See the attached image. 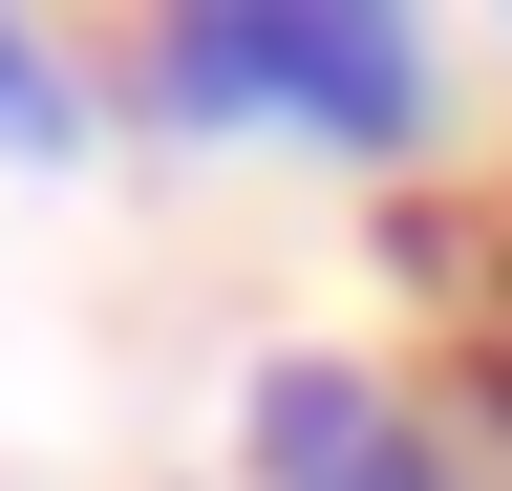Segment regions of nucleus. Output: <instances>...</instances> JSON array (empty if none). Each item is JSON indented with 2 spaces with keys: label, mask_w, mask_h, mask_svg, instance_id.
<instances>
[{
  "label": "nucleus",
  "mask_w": 512,
  "mask_h": 491,
  "mask_svg": "<svg viewBox=\"0 0 512 491\" xmlns=\"http://www.w3.org/2000/svg\"><path fill=\"white\" fill-rule=\"evenodd\" d=\"M128 129H171V150L278 129V150L406 171V150H448V43L406 0H171L128 43Z\"/></svg>",
  "instance_id": "nucleus-1"
},
{
  "label": "nucleus",
  "mask_w": 512,
  "mask_h": 491,
  "mask_svg": "<svg viewBox=\"0 0 512 491\" xmlns=\"http://www.w3.org/2000/svg\"><path fill=\"white\" fill-rule=\"evenodd\" d=\"M235 491H470V427H448L406 363L256 342V385H235Z\"/></svg>",
  "instance_id": "nucleus-2"
},
{
  "label": "nucleus",
  "mask_w": 512,
  "mask_h": 491,
  "mask_svg": "<svg viewBox=\"0 0 512 491\" xmlns=\"http://www.w3.org/2000/svg\"><path fill=\"white\" fill-rule=\"evenodd\" d=\"M0 150H86V65L43 22H0Z\"/></svg>",
  "instance_id": "nucleus-3"
},
{
  "label": "nucleus",
  "mask_w": 512,
  "mask_h": 491,
  "mask_svg": "<svg viewBox=\"0 0 512 491\" xmlns=\"http://www.w3.org/2000/svg\"><path fill=\"white\" fill-rule=\"evenodd\" d=\"M470 385H491V427H512V363H470Z\"/></svg>",
  "instance_id": "nucleus-4"
}]
</instances>
